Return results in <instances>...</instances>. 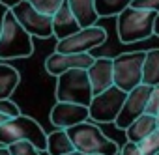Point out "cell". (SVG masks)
I'll use <instances>...</instances> for the list:
<instances>
[{"mask_svg":"<svg viewBox=\"0 0 159 155\" xmlns=\"http://www.w3.org/2000/svg\"><path fill=\"white\" fill-rule=\"evenodd\" d=\"M11 155H41V149H38L30 140H17L8 146Z\"/></svg>","mask_w":159,"mask_h":155,"instance_id":"44dd1931","label":"cell"},{"mask_svg":"<svg viewBox=\"0 0 159 155\" xmlns=\"http://www.w3.org/2000/svg\"><path fill=\"white\" fill-rule=\"evenodd\" d=\"M8 11H10V6H8V4H4L2 0H0V32H2V26H4V19H6Z\"/></svg>","mask_w":159,"mask_h":155,"instance_id":"83f0119b","label":"cell"},{"mask_svg":"<svg viewBox=\"0 0 159 155\" xmlns=\"http://www.w3.org/2000/svg\"><path fill=\"white\" fill-rule=\"evenodd\" d=\"M94 54L90 52H75V54H66V52H54L45 60V71L52 77H58L60 73L75 67L88 69L94 62Z\"/></svg>","mask_w":159,"mask_h":155,"instance_id":"7c38bea8","label":"cell"},{"mask_svg":"<svg viewBox=\"0 0 159 155\" xmlns=\"http://www.w3.org/2000/svg\"><path fill=\"white\" fill-rule=\"evenodd\" d=\"M83 26L79 24L75 13L71 11L67 0H62L60 8L52 13V36L56 39H64L71 34H75L77 30H81Z\"/></svg>","mask_w":159,"mask_h":155,"instance_id":"5bb4252c","label":"cell"},{"mask_svg":"<svg viewBox=\"0 0 159 155\" xmlns=\"http://www.w3.org/2000/svg\"><path fill=\"white\" fill-rule=\"evenodd\" d=\"M129 4L131 0H94V8L99 17H116Z\"/></svg>","mask_w":159,"mask_h":155,"instance_id":"ffe728a7","label":"cell"},{"mask_svg":"<svg viewBox=\"0 0 159 155\" xmlns=\"http://www.w3.org/2000/svg\"><path fill=\"white\" fill-rule=\"evenodd\" d=\"M155 155H159V151H157V153H155Z\"/></svg>","mask_w":159,"mask_h":155,"instance_id":"836d02e7","label":"cell"},{"mask_svg":"<svg viewBox=\"0 0 159 155\" xmlns=\"http://www.w3.org/2000/svg\"><path fill=\"white\" fill-rule=\"evenodd\" d=\"M8 120V116L6 114H2V112H0V123H2V122H6Z\"/></svg>","mask_w":159,"mask_h":155,"instance_id":"1f68e13d","label":"cell"},{"mask_svg":"<svg viewBox=\"0 0 159 155\" xmlns=\"http://www.w3.org/2000/svg\"><path fill=\"white\" fill-rule=\"evenodd\" d=\"M75 149H81L86 153H99V155H118L120 148L118 144L109 138L98 125L86 122H81L77 125H71L66 129Z\"/></svg>","mask_w":159,"mask_h":155,"instance_id":"7a4b0ae2","label":"cell"},{"mask_svg":"<svg viewBox=\"0 0 159 155\" xmlns=\"http://www.w3.org/2000/svg\"><path fill=\"white\" fill-rule=\"evenodd\" d=\"M34 52L32 36L23 28V24L15 19L11 8L4 19V26L0 32V58H28Z\"/></svg>","mask_w":159,"mask_h":155,"instance_id":"3957f363","label":"cell"},{"mask_svg":"<svg viewBox=\"0 0 159 155\" xmlns=\"http://www.w3.org/2000/svg\"><path fill=\"white\" fill-rule=\"evenodd\" d=\"M67 4H69L71 11L75 13L79 24L83 28L98 24L99 15H98V11L94 8V0H67Z\"/></svg>","mask_w":159,"mask_h":155,"instance_id":"2e32d148","label":"cell"},{"mask_svg":"<svg viewBox=\"0 0 159 155\" xmlns=\"http://www.w3.org/2000/svg\"><path fill=\"white\" fill-rule=\"evenodd\" d=\"M19 82H21V73L10 64H0V99L11 97Z\"/></svg>","mask_w":159,"mask_h":155,"instance_id":"e0dca14e","label":"cell"},{"mask_svg":"<svg viewBox=\"0 0 159 155\" xmlns=\"http://www.w3.org/2000/svg\"><path fill=\"white\" fill-rule=\"evenodd\" d=\"M88 77H90V84H92V92L101 94L103 90L111 88L114 84V69H112V58L107 56H98L94 58L92 65L86 69Z\"/></svg>","mask_w":159,"mask_h":155,"instance_id":"4fadbf2b","label":"cell"},{"mask_svg":"<svg viewBox=\"0 0 159 155\" xmlns=\"http://www.w3.org/2000/svg\"><path fill=\"white\" fill-rule=\"evenodd\" d=\"M17 140H30L38 149L45 151L47 149V135L41 129V125L30 118V116H17V118H8L6 122L0 123V144L10 146Z\"/></svg>","mask_w":159,"mask_h":155,"instance_id":"5b68a950","label":"cell"},{"mask_svg":"<svg viewBox=\"0 0 159 155\" xmlns=\"http://www.w3.org/2000/svg\"><path fill=\"white\" fill-rule=\"evenodd\" d=\"M157 11L139 10L127 6L116 15V34L122 43H137L153 36V23Z\"/></svg>","mask_w":159,"mask_h":155,"instance_id":"6da1fadb","label":"cell"},{"mask_svg":"<svg viewBox=\"0 0 159 155\" xmlns=\"http://www.w3.org/2000/svg\"><path fill=\"white\" fill-rule=\"evenodd\" d=\"M146 51L125 52L112 58L114 69V86L124 92H131L135 86L142 84V65H144Z\"/></svg>","mask_w":159,"mask_h":155,"instance_id":"8992f818","label":"cell"},{"mask_svg":"<svg viewBox=\"0 0 159 155\" xmlns=\"http://www.w3.org/2000/svg\"><path fill=\"white\" fill-rule=\"evenodd\" d=\"M142 84H150V86L159 84V49L146 51V58L142 65Z\"/></svg>","mask_w":159,"mask_h":155,"instance_id":"d6986e66","label":"cell"},{"mask_svg":"<svg viewBox=\"0 0 159 155\" xmlns=\"http://www.w3.org/2000/svg\"><path fill=\"white\" fill-rule=\"evenodd\" d=\"M150 92H152V86L150 84H139L131 92H127L125 101H124V105L120 108V114L114 120V125L118 129H124L125 131L131 122H135L140 114L146 112V103H148Z\"/></svg>","mask_w":159,"mask_h":155,"instance_id":"30bf717a","label":"cell"},{"mask_svg":"<svg viewBox=\"0 0 159 155\" xmlns=\"http://www.w3.org/2000/svg\"><path fill=\"white\" fill-rule=\"evenodd\" d=\"M0 155H11L10 149H8V146H0Z\"/></svg>","mask_w":159,"mask_h":155,"instance_id":"4dcf8cb0","label":"cell"},{"mask_svg":"<svg viewBox=\"0 0 159 155\" xmlns=\"http://www.w3.org/2000/svg\"><path fill=\"white\" fill-rule=\"evenodd\" d=\"M155 123H157V129H159V112L155 114Z\"/></svg>","mask_w":159,"mask_h":155,"instance_id":"d6a6232c","label":"cell"},{"mask_svg":"<svg viewBox=\"0 0 159 155\" xmlns=\"http://www.w3.org/2000/svg\"><path fill=\"white\" fill-rule=\"evenodd\" d=\"M127 92L120 90L118 86H111L103 90L101 94H96L88 105L90 110V120L99 122V123H114V120L120 114V108L125 101Z\"/></svg>","mask_w":159,"mask_h":155,"instance_id":"52a82bcc","label":"cell"},{"mask_svg":"<svg viewBox=\"0 0 159 155\" xmlns=\"http://www.w3.org/2000/svg\"><path fill=\"white\" fill-rule=\"evenodd\" d=\"M66 155H99V153H86V151H81V149H73V151H69Z\"/></svg>","mask_w":159,"mask_h":155,"instance_id":"f1b7e54d","label":"cell"},{"mask_svg":"<svg viewBox=\"0 0 159 155\" xmlns=\"http://www.w3.org/2000/svg\"><path fill=\"white\" fill-rule=\"evenodd\" d=\"M157 112H159V84L152 86V92H150V97L146 103V114L155 116Z\"/></svg>","mask_w":159,"mask_h":155,"instance_id":"d4e9b609","label":"cell"},{"mask_svg":"<svg viewBox=\"0 0 159 155\" xmlns=\"http://www.w3.org/2000/svg\"><path fill=\"white\" fill-rule=\"evenodd\" d=\"M11 11H13L15 19L23 24V28L32 38L47 39L52 36V15L41 13L28 0H19L17 4L11 6Z\"/></svg>","mask_w":159,"mask_h":155,"instance_id":"ba28073f","label":"cell"},{"mask_svg":"<svg viewBox=\"0 0 159 155\" xmlns=\"http://www.w3.org/2000/svg\"><path fill=\"white\" fill-rule=\"evenodd\" d=\"M153 36H159V11L155 15V23H153Z\"/></svg>","mask_w":159,"mask_h":155,"instance_id":"f546056e","label":"cell"},{"mask_svg":"<svg viewBox=\"0 0 159 155\" xmlns=\"http://www.w3.org/2000/svg\"><path fill=\"white\" fill-rule=\"evenodd\" d=\"M120 155H142V151H140L139 144H135V142H129V140H127V144H124V146H122Z\"/></svg>","mask_w":159,"mask_h":155,"instance_id":"4316f807","label":"cell"},{"mask_svg":"<svg viewBox=\"0 0 159 155\" xmlns=\"http://www.w3.org/2000/svg\"><path fill=\"white\" fill-rule=\"evenodd\" d=\"M28 2L36 8V10H39L41 13H47V15H52L58 8H60V4H62V0H28Z\"/></svg>","mask_w":159,"mask_h":155,"instance_id":"603a6c76","label":"cell"},{"mask_svg":"<svg viewBox=\"0 0 159 155\" xmlns=\"http://www.w3.org/2000/svg\"><path fill=\"white\" fill-rule=\"evenodd\" d=\"M51 123L58 129H67L71 125H77L81 122L90 120V110L84 105L69 103V101H56V105L51 108Z\"/></svg>","mask_w":159,"mask_h":155,"instance_id":"8fae6325","label":"cell"},{"mask_svg":"<svg viewBox=\"0 0 159 155\" xmlns=\"http://www.w3.org/2000/svg\"><path fill=\"white\" fill-rule=\"evenodd\" d=\"M139 148H140L142 155H155L159 151V129L152 131L144 140H140Z\"/></svg>","mask_w":159,"mask_h":155,"instance_id":"7402d4cb","label":"cell"},{"mask_svg":"<svg viewBox=\"0 0 159 155\" xmlns=\"http://www.w3.org/2000/svg\"><path fill=\"white\" fill-rule=\"evenodd\" d=\"M157 129V123H155V116H152V114H140L135 122H131L129 123V127L125 129V136H127V140L129 142H135V144H139L140 140H144L152 131H155Z\"/></svg>","mask_w":159,"mask_h":155,"instance_id":"9a60e30c","label":"cell"},{"mask_svg":"<svg viewBox=\"0 0 159 155\" xmlns=\"http://www.w3.org/2000/svg\"><path fill=\"white\" fill-rule=\"evenodd\" d=\"M54 94L58 101H69V103H79V105L88 107L94 97L88 71L83 67H75V69H67L60 73L56 77Z\"/></svg>","mask_w":159,"mask_h":155,"instance_id":"277c9868","label":"cell"},{"mask_svg":"<svg viewBox=\"0 0 159 155\" xmlns=\"http://www.w3.org/2000/svg\"><path fill=\"white\" fill-rule=\"evenodd\" d=\"M133 8L139 10H152V11H159V0H131Z\"/></svg>","mask_w":159,"mask_h":155,"instance_id":"484cf974","label":"cell"},{"mask_svg":"<svg viewBox=\"0 0 159 155\" xmlns=\"http://www.w3.org/2000/svg\"><path fill=\"white\" fill-rule=\"evenodd\" d=\"M107 41V30L94 24V26H84L77 30L75 34L58 39L54 52H66V54H75V52H90L96 47H101Z\"/></svg>","mask_w":159,"mask_h":155,"instance_id":"9c48e42d","label":"cell"},{"mask_svg":"<svg viewBox=\"0 0 159 155\" xmlns=\"http://www.w3.org/2000/svg\"><path fill=\"white\" fill-rule=\"evenodd\" d=\"M73 149H75V146L66 129H56L47 135V149L45 151L49 155H66Z\"/></svg>","mask_w":159,"mask_h":155,"instance_id":"ac0fdd59","label":"cell"},{"mask_svg":"<svg viewBox=\"0 0 159 155\" xmlns=\"http://www.w3.org/2000/svg\"><path fill=\"white\" fill-rule=\"evenodd\" d=\"M0 112L6 114L8 118H17V116H21V114H23V112H21V108H19V105H17V103H13L10 97H8V99H0Z\"/></svg>","mask_w":159,"mask_h":155,"instance_id":"cb8c5ba5","label":"cell"}]
</instances>
